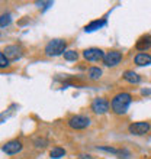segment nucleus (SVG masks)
Here are the masks:
<instances>
[{"label": "nucleus", "instance_id": "1", "mask_svg": "<svg viewBox=\"0 0 151 159\" xmlns=\"http://www.w3.org/2000/svg\"><path fill=\"white\" fill-rule=\"evenodd\" d=\"M131 101H132V96L129 93H118L115 94L110 101V109L115 114H125L128 107L131 106Z\"/></svg>", "mask_w": 151, "mask_h": 159}, {"label": "nucleus", "instance_id": "2", "mask_svg": "<svg viewBox=\"0 0 151 159\" xmlns=\"http://www.w3.org/2000/svg\"><path fill=\"white\" fill-rule=\"evenodd\" d=\"M67 48V42L64 39H52L46 43L45 46V55L46 57H58V55H64Z\"/></svg>", "mask_w": 151, "mask_h": 159}, {"label": "nucleus", "instance_id": "3", "mask_svg": "<svg viewBox=\"0 0 151 159\" xmlns=\"http://www.w3.org/2000/svg\"><path fill=\"white\" fill-rule=\"evenodd\" d=\"M68 126L74 130H83L90 126V119L87 116H81V114H76L67 120Z\"/></svg>", "mask_w": 151, "mask_h": 159}, {"label": "nucleus", "instance_id": "4", "mask_svg": "<svg viewBox=\"0 0 151 159\" xmlns=\"http://www.w3.org/2000/svg\"><path fill=\"white\" fill-rule=\"evenodd\" d=\"M151 130V123L150 121H135L131 123L128 127V132L134 136H144Z\"/></svg>", "mask_w": 151, "mask_h": 159}, {"label": "nucleus", "instance_id": "5", "mask_svg": "<svg viewBox=\"0 0 151 159\" xmlns=\"http://www.w3.org/2000/svg\"><path fill=\"white\" fill-rule=\"evenodd\" d=\"M109 107H110V103L106 98L103 97H96L95 100L92 101V106H90V109L93 110V113L96 114H105L109 111Z\"/></svg>", "mask_w": 151, "mask_h": 159}, {"label": "nucleus", "instance_id": "6", "mask_svg": "<svg viewBox=\"0 0 151 159\" xmlns=\"http://www.w3.org/2000/svg\"><path fill=\"white\" fill-rule=\"evenodd\" d=\"M121 61H122V52H119V51H109V52L105 54V58H103V64L110 68L116 67Z\"/></svg>", "mask_w": 151, "mask_h": 159}, {"label": "nucleus", "instance_id": "7", "mask_svg": "<svg viewBox=\"0 0 151 159\" xmlns=\"http://www.w3.org/2000/svg\"><path fill=\"white\" fill-rule=\"evenodd\" d=\"M83 57H84V59H87V61L96 62V61H103L105 52L102 49H99V48H87V49L83 51Z\"/></svg>", "mask_w": 151, "mask_h": 159}, {"label": "nucleus", "instance_id": "8", "mask_svg": "<svg viewBox=\"0 0 151 159\" xmlns=\"http://www.w3.org/2000/svg\"><path fill=\"white\" fill-rule=\"evenodd\" d=\"M22 148H23V145H22L21 140H10V142L4 143L2 151L6 155H16V153H19L22 151Z\"/></svg>", "mask_w": 151, "mask_h": 159}, {"label": "nucleus", "instance_id": "9", "mask_svg": "<svg viewBox=\"0 0 151 159\" xmlns=\"http://www.w3.org/2000/svg\"><path fill=\"white\" fill-rule=\"evenodd\" d=\"M3 54L7 57L9 61H15V59H17L19 57H21L22 52H21V48H19V46L9 45V46H6V48L3 49Z\"/></svg>", "mask_w": 151, "mask_h": 159}, {"label": "nucleus", "instance_id": "10", "mask_svg": "<svg viewBox=\"0 0 151 159\" xmlns=\"http://www.w3.org/2000/svg\"><path fill=\"white\" fill-rule=\"evenodd\" d=\"M150 46H151V35H143V36L137 41V43H135V49L144 52V51H147Z\"/></svg>", "mask_w": 151, "mask_h": 159}, {"label": "nucleus", "instance_id": "11", "mask_svg": "<svg viewBox=\"0 0 151 159\" xmlns=\"http://www.w3.org/2000/svg\"><path fill=\"white\" fill-rule=\"evenodd\" d=\"M135 64L138 67H145V65H151V55L147 52H139L137 54V57L134 58Z\"/></svg>", "mask_w": 151, "mask_h": 159}, {"label": "nucleus", "instance_id": "12", "mask_svg": "<svg viewBox=\"0 0 151 159\" xmlns=\"http://www.w3.org/2000/svg\"><path fill=\"white\" fill-rule=\"evenodd\" d=\"M122 77H124V80L128 81L129 84H138L139 81H141V77H139L137 72H134V71H125Z\"/></svg>", "mask_w": 151, "mask_h": 159}, {"label": "nucleus", "instance_id": "13", "mask_svg": "<svg viewBox=\"0 0 151 159\" xmlns=\"http://www.w3.org/2000/svg\"><path fill=\"white\" fill-rule=\"evenodd\" d=\"M105 25H106V19H100V20H93V22H90L89 25H86L84 30H86V32H93V30L100 29L102 26H105Z\"/></svg>", "mask_w": 151, "mask_h": 159}, {"label": "nucleus", "instance_id": "14", "mask_svg": "<svg viewBox=\"0 0 151 159\" xmlns=\"http://www.w3.org/2000/svg\"><path fill=\"white\" fill-rule=\"evenodd\" d=\"M87 75L92 81H96V80H99L102 77V70L99 67H90L87 70Z\"/></svg>", "mask_w": 151, "mask_h": 159}, {"label": "nucleus", "instance_id": "15", "mask_svg": "<svg viewBox=\"0 0 151 159\" xmlns=\"http://www.w3.org/2000/svg\"><path fill=\"white\" fill-rule=\"evenodd\" d=\"M66 156V151H64L63 148H52L50 151V158L51 159H60Z\"/></svg>", "mask_w": 151, "mask_h": 159}, {"label": "nucleus", "instance_id": "16", "mask_svg": "<svg viewBox=\"0 0 151 159\" xmlns=\"http://www.w3.org/2000/svg\"><path fill=\"white\" fill-rule=\"evenodd\" d=\"M77 58H79V54L76 51H66L64 52V59H67V61H77Z\"/></svg>", "mask_w": 151, "mask_h": 159}, {"label": "nucleus", "instance_id": "17", "mask_svg": "<svg viewBox=\"0 0 151 159\" xmlns=\"http://www.w3.org/2000/svg\"><path fill=\"white\" fill-rule=\"evenodd\" d=\"M9 65H10V61H9L7 57L2 52V54H0V68H3L4 70V68H7Z\"/></svg>", "mask_w": 151, "mask_h": 159}, {"label": "nucleus", "instance_id": "18", "mask_svg": "<svg viewBox=\"0 0 151 159\" xmlns=\"http://www.w3.org/2000/svg\"><path fill=\"white\" fill-rule=\"evenodd\" d=\"M10 20H12V19H10V15H2V22H0V25H2V28H6V26L9 25V23H10Z\"/></svg>", "mask_w": 151, "mask_h": 159}, {"label": "nucleus", "instance_id": "19", "mask_svg": "<svg viewBox=\"0 0 151 159\" xmlns=\"http://www.w3.org/2000/svg\"><path fill=\"white\" fill-rule=\"evenodd\" d=\"M45 146H46L45 139H38V140H35V148H37V149H44Z\"/></svg>", "mask_w": 151, "mask_h": 159}, {"label": "nucleus", "instance_id": "20", "mask_svg": "<svg viewBox=\"0 0 151 159\" xmlns=\"http://www.w3.org/2000/svg\"><path fill=\"white\" fill-rule=\"evenodd\" d=\"M99 151H105V152H109V153H119V151L118 149H115V148H110V146H100L97 148Z\"/></svg>", "mask_w": 151, "mask_h": 159}, {"label": "nucleus", "instance_id": "21", "mask_svg": "<svg viewBox=\"0 0 151 159\" xmlns=\"http://www.w3.org/2000/svg\"><path fill=\"white\" fill-rule=\"evenodd\" d=\"M79 159H93V158L90 155H80Z\"/></svg>", "mask_w": 151, "mask_h": 159}, {"label": "nucleus", "instance_id": "22", "mask_svg": "<svg viewBox=\"0 0 151 159\" xmlns=\"http://www.w3.org/2000/svg\"><path fill=\"white\" fill-rule=\"evenodd\" d=\"M150 90H143V94H150Z\"/></svg>", "mask_w": 151, "mask_h": 159}]
</instances>
